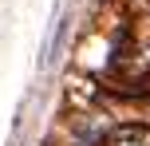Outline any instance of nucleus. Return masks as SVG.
I'll list each match as a JSON object with an SVG mask.
<instances>
[{"mask_svg":"<svg viewBox=\"0 0 150 146\" xmlns=\"http://www.w3.org/2000/svg\"><path fill=\"white\" fill-rule=\"evenodd\" d=\"M122 146H150V142H122Z\"/></svg>","mask_w":150,"mask_h":146,"instance_id":"1","label":"nucleus"}]
</instances>
